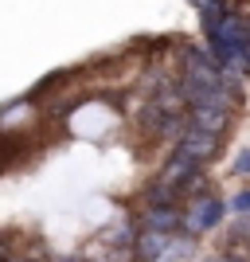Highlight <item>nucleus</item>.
Listing matches in <instances>:
<instances>
[{
	"label": "nucleus",
	"mask_w": 250,
	"mask_h": 262,
	"mask_svg": "<svg viewBox=\"0 0 250 262\" xmlns=\"http://www.w3.org/2000/svg\"><path fill=\"white\" fill-rule=\"evenodd\" d=\"M235 208H239V211H250V192H239V196H235Z\"/></svg>",
	"instance_id": "nucleus-2"
},
{
	"label": "nucleus",
	"mask_w": 250,
	"mask_h": 262,
	"mask_svg": "<svg viewBox=\"0 0 250 262\" xmlns=\"http://www.w3.org/2000/svg\"><path fill=\"white\" fill-rule=\"evenodd\" d=\"M141 227L149 231V235H168V231L176 227V211L172 208H152L149 215L141 219Z\"/></svg>",
	"instance_id": "nucleus-1"
},
{
	"label": "nucleus",
	"mask_w": 250,
	"mask_h": 262,
	"mask_svg": "<svg viewBox=\"0 0 250 262\" xmlns=\"http://www.w3.org/2000/svg\"><path fill=\"white\" fill-rule=\"evenodd\" d=\"M235 168H239V172H250V149L239 157V164H235Z\"/></svg>",
	"instance_id": "nucleus-3"
}]
</instances>
